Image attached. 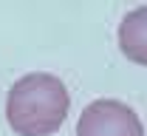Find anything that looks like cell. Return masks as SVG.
I'll return each mask as SVG.
<instances>
[{
    "mask_svg": "<svg viewBox=\"0 0 147 136\" xmlns=\"http://www.w3.org/2000/svg\"><path fill=\"white\" fill-rule=\"evenodd\" d=\"M71 97L65 82L54 74H26L6 97V119L20 136H51L68 116Z\"/></svg>",
    "mask_w": 147,
    "mask_h": 136,
    "instance_id": "obj_1",
    "label": "cell"
},
{
    "mask_svg": "<svg viewBox=\"0 0 147 136\" xmlns=\"http://www.w3.org/2000/svg\"><path fill=\"white\" fill-rule=\"evenodd\" d=\"M76 136H144V125L130 105L119 99H96L82 111Z\"/></svg>",
    "mask_w": 147,
    "mask_h": 136,
    "instance_id": "obj_2",
    "label": "cell"
},
{
    "mask_svg": "<svg viewBox=\"0 0 147 136\" xmlns=\"http://www.w3.org/2000/svg\"><path fill=\"white\" fill-rule=\"evenodd\" d=\"M119 48L130 62L147 65V6H139V9H133L122 17Z\"/></svg>",
    "mask_w": 147,
    "mask_h": 136,
    "instance_id": "obj_3",
    "label": "cell"
}]
</instances>
